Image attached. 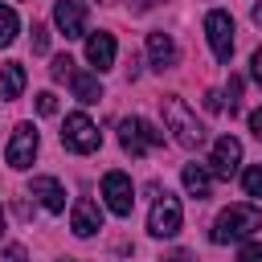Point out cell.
<instances>
[{"label": "cell", "mask_w": 262, "mask_h": 262, "mask_svg": "<svg viewBox=\"0 0 262 262\" xmlns=\"http://www.w3.org/2000/svg\"><path fill=\"white\" fill-rule=\"evenodd\" d=\"M258 229H262V209H254V205H229L213 221V242L217 246H225V242H250Z\"/></svg>", "instance_id": "6da1fadb"}, {"label": "cell", "mask_w": 262, "mask_h": 262, "mask_svg": "<svg viewBox=\"0 0 262 262\" xmlns=\"http://www.w3.org/2000/svg\"><path fill=\"white\" fill-rule=\"evenodd\" d=\"M164 102V123H168V131H172V139L180 143V147H201L205 143V123L188 111V102L180 98V94H168V98H160Z\"/></svg>", "instance_id": "7a4b0ae2"}, {"label": "cell", "mask_w": 262, "mask_h": 262, "mask_svg": "<svg viewBox=\"0 0 262 262\" xmlns=\"http://www.w3.org/2000/svg\"><path fill=\"white\" fill-rule=\"evenodd\" d=\"M61 143H66L70 151H78V156H90V151H98L102 135H98V127L90 123V115L74 111V115H66V127H61Z\"/></svg>", "instance_id": "3957f363"}, {"label": "cell", "mask_w": 262, "mask_h": 262, "mask_svg": "<svg viewBox=\"0 0 262 262\" xmlns=\"http://www.w3.org/2000/svg\"><path fill=\"white\" fill-rule=\"evenodd\" d=\"M119 143H123L127 156H143V151L164 143V131H156L147 119H123L119 123Z\"/></svg>", "instance_id": "277c9868"}, {"label": "cell", "mask_w": 262, "mask_h": 262, "mask_svg": "<svg viewBox=\"0 0 262 262\" xmlns=\"http://www.w3.org/2000/svg\"><path fill=\"white\" fill-rule=\"evenodd\" d=\"M180 221H184L180 201H176L172 192H160L156 205H151V213H147V229H151L156 237H176V233H180Z\"/></svg>", "instance_id": "5b68a950"}, {"label": "cell", "mask_w": 262, "mask_h": 262, "mask_svg": "<svg viewBox=\"0 0 262 262\" xmlns=\"http://www.w3.org/2000/svg\"><path fill=\"white\" fill-rule=\"evenodd\" d=\"M205 37H209V49H213L217 61H229V57H233V16H229V12L213 8V12L205 16Z\"/></svg>", "instance_id": "8992f818"}, {"label": "cell", "mask_w": 262, "mask_h": 262, "mask_svg": "<svg viewBox=\"0 0 262 262\" xmlns=\"http://www.w3.org/2000/svg\"><path fill=\"white\" fill-rule=\"evenodd\" d=\"M102 201L115 217H131V205H135V188L123 172H106L102 176Z\"/></svg>", "instance_id": "52a82bcc"}, {"label": "cell", "mask_w": 262, "mask_h": 262, "mask_svg": "<svg viewBox=\"0 0 262 262\" xmlns=\"http://www.w3.org/2000/svg\"><path fill=\"white\" fill-rule=\"evenodd\" d=\"M37 127L33 123H16V131H12V139H8V151H4V160H8V168H29L33 164V156H37Z\"/></svg>", "instance_id": "ba28073f"}, {"label": "cell", "mask_w": 262, "mask_h": 262, "mask_svg": "<svg viewBox=\"0 0 262 262\" xmlns=\"http://www.w3.org/2000/svg\"><path fill=\"white\" fill-rule=\"evenodd\" d=\"M237 164H242V143H237L233 135H221V139L213 143V156H209V176L229 180V176L237 172Z\"/></svg>", "instance_id": "9c48e42d"}, {"label": "cell", "mask_w": 262, "mask_h": 262, "mask_svg": "<svg viewBox=\"0 0 262 262\" xmlns=\"http://www.w3.org/2000/svg\"><path fill=\"white\" fill-rule=\"evenodd\" d=\"M53 25H57L66 37H86V4H82V0H57Z\"/></svg>", "instance_id": "30bf717a"}, {"label": "cell", "mask_w": 262, "mask_h": 262, "mask_svg": "<svg viewBox=\"0 0 262 262\" xmlns=\"http://www.w3.org/2000/svg\"><path fill=\"white\" fill-rule=\"evenodd\" d=\"M70 229L78 233V237H90V233H98L102 229V209L94 205V201H78L74 205V213H70Z\"/></svg>", "instance_id": "8fae6325"}, {"label": "cell", "mask_w": 262, "mask_h": 262, "mask_svg": "<svg viewBox=\"0 0 262 262\" xmlns=\"http://www.w3.org/2000/svg\"><path fill=\"white\" fill-rule=\"evenodd\" d=\"M86 61L102 74V70H111L115 66V37L111 33H90L86 37Z\"/></svg>", "instance_id": "7c38bea8"}, {"label": "cell", "mask_w": 262, "mask_h": 262, "mask_svg": "<svg viewBox=\"0 0 262 262\" xmlns=\"http://www.w3.org/2000/svg\"><path fill=\"white\" fill-rule=\"evenodd\" d=\"M29 192L49 209V213H61L66 209V188L53 180V176H33V184H29Z\"/></svg>", "instance_id": "4fadbf2b"}, {"label": "cell", "mask_w": 262, "mask_h": 262, "mask_svg": "<svg viewBox=\"0 0 262 262\" xmlns=\"http://www.w3.org/2000/svg\"><path fill=\"white\" fill-rule=\"evenodd\" d=\"M147 57H151L156 70L176 66V41H172L168 33H147Z\"/></svg>", "instance_id": "5bb4252c"}, {"label": "cell", "mask_w": 262, "mask_h": 262, "mask_svg": "<svg viewBox=\"0 0 262 262\" xmlns=\"http://www.w3.org/2000/svg\"><path fill=\"white\" fill-rule=\"evenodd\" d=\"M70 86H74V98H78V102H98V98H102L98 74H90V70H74V74H70Z\"/></svg>", "instance_id": "9a60e30c"}, {"label": "cell", "mask_w": 262, "mask_h": 262, "mask_svg": "<svg viewBox=\"0 0 262 262\" xmlns=\"http://www.w3.org/2000/svg\"><path fill=\"white\" fill-rule=\"evenodd\" d=\"M180 180H184V188H188V196H209V188H213V180H209V168H201V164H184L180 168Z\"/></svg>", "instance_id": "2e32d148"}, {"label": "cell", "mask_w": 262, "mask_h": 262, "mask_svg": "<svg viewBox=\"0 0 262 262\" xmlns=\"http://www.w3.org/2000/svg\"><path fill=\"white\" fill-rule=\"evenodd\" d=\"M20 90H25V66L4 61L0 66V98H20Z\"/></svg>", "instance_id": "e0dca14e"}, {"label": "cell", "mask_w": 262, "mask_h": 262, "mask_svg": "<svg viewBox=\"0 0 262 262\" xmlns=\"http://www.w3.org/2000/svg\"><path fill=\"white\" fill-rule=\"evenodd\" d=\"M16 29H20L16 12H12L8 4H0V45H12V41H16Z\"/></svg>", "instance_id": "ac0fdd59"}, {"label": "cell", "mask_w": 262, "mask_h": 262, "mask_svg": "<svg viewBox=\"0 0 262 262\" xmlns=\"http://www.w3.org/2000/svg\"><path fill=\"white\" fill-rule=\"evenodd\" d=\"M242 188H246V196H258V201H262V168H258V164L242 172Z\"/></svg>", "instance_id": "d6986e66"}, {"label": "cell", "mask_w": 262, "mask_h": 262, "mask_svg": "<svg viewBox=\"0 0 262 262\" xmlns=\"http://www.w3.org/2000/svg\"><path fill=\"white\" fill-rule=\"evenodd\" d=\"M49 74H53L57 82H66V78L74 74V61H70V53H57V57H53V66H49Z\"/></svg>", "instance_id": "ffe728a7"}, {"label": "cell", "mask_w": 262, "mask_h": 262, "mask_svg": "<svg viewBox=\"0 0 262 262\" xmlns=\"http://www.w3.org/2000/svg\"><path fill=\"white\" fill-rule=\"evenodd\" d=\"M237 262H262V242H242Z\"/></svg>", "instance_id": "44dd1931"}, {"label": "cell", "mask_w": 262, "mask_h": 262, "mask_svg": "<svg viewBox=\"0 0 262 262\" xmlns=\"http://www.w3.org/2000/svg\"><path fill=\"white\" fill-rule=\"evenodd\" d=\"M37 111H41V115H57V94H53V90H41V94H37Z\"/></svg>", "instance_id": "7402d4cb"}, {"label": "cell", "mask_w": 262, "mask_h": 262, "mask_svg": "<svg viewBox=\"0 0 262 262\" xmlns=\"http://www.w3.org/2000/svg\"><path fill=\"white\" fill-rule=\"evenodd\" d=\"M45 49H49V29L33 25V53H45Z\"/></svg>", "instance_id": "603a6c76"}, {"label": "cell", "mask_w": 262, "mask_h": 262, "mask_svg": "<svg viewBox=\"0 0 262 262\" xmlns=\"http://www.w3.org/2000/svg\"><path fill=\"white\" fill-rule=\"evenodd\" d=\"M237 98H242V78H229V111H237Z\"/></svg>", "instance_id": "cb8c5ba5"}, {"label": "cell", "mask_w": 262, "mask_h": 262, "mask_svg": "<svg viewBox=\"0 0 262 262\" xmlns=\"http://www.w3.org/2000/svg\"><path fill=\"white\" fill-rule=\"evenodd\" d=\"M250 74H254V82L262 86V49H254V57H250Z\"/></svg>", "instance_id": "d4e9b609"}, {"label": "cell", "mask_w": 262, "mask_h": 262, "mask_svg": "<svg viewBox=\"0 0 262 262\" xmlns=\"http://www.w3.org/2000/svg\"><path fill=\"white\" fill-rule=\"evenodd\" d=\"M160 262H196V258H192L188 250H172V254H164Z\"/></svg>", "instance_id": "484cf974"}, {"label": "cell", "mask_w": 262, "mask_h": 262, "mask_svg": "<svg viewBox=\"0 0 262 262\" xmlns=\"http://www.w3.org/2000/svg\"><path fill=\"white\" fill-rule=\"evenodd\" d=\"M250 131L262 139V106H258V111H250Z\"/></svg>", "instance_id": "4316f807"}, {"label": "cell", "mask_w": 262, "mask_h": 262, "mask_svg": "<svg viewBox=\"0 0 262 262\" xmlns=\"http://www.w3.org/2000/svg\"><path fill=\"white\" fill-rule=\"evenodd\" d=\"M205 106H209V111H221V94L209 90V94H205Z\"/></svg>", "instance_id": "83f0119b"}, {"label": "cell", "mask_w": 262, "mask_h": 262, "mask_svg": "<svg viewBox=\"0 0 262 262\" xmlns=\"http://www.w3.org/2000/svg\"><path fill=\"white\" fill-rule=\"evenodd\" d=\"M4 258H8V262H25V250H20V246H8Z\"/></svg>", "instance_id": "f1b7e54d"}, {"label": "cell", "mask_w": 262, "mask_h": 262, "mask_svg": "<svg viewBox=\"0 0 262 262\" xmlns=\"http://www.w3.org/2000/svg\"><path fill=\"white\" fill-rule=\"evenodd\" d=\"M250 16H254V25H262V0L254 4V12H250Z\"/></svg>", "instance_id": "f546056e"}, {"label": "cell", "mask_w": 262, "mask_h": 262, "mask_svg": "<svg viewBox=\"0 0 262 262\" xmlns=\"http://www.w3.org/2000/svg\"><path fill=\"white\" fill-rule=\"evenodd\" d=\"M0 233H4V209H0Z\"/></svg>", "instance_id": "4dcf8cb0"}, {"label": "cell", "mask_w": 262, "mask_h": 262, "mask_svg": "<svg viewBox=\"0 0 262 262\" xmlns=\"http://www.w3.org/2000/svg\"><path fill=\"white\" fill-rule=\"evenodd\" d=\"M61 262H74V258H61Z\"/></svg>", "instance_id": "1f68e13d"}]
</instances>
